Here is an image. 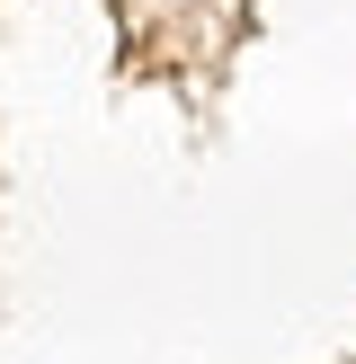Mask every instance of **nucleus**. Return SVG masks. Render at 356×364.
Instances as JSON below:
<instances>
[]
</instances>
